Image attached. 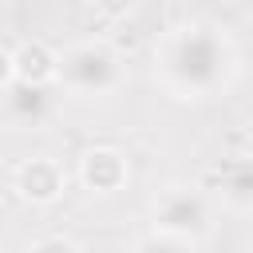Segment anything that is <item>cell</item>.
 Instances as JSON below:
<instances>
[{
    "mask_svg": "<svg viewBox=\"0 0 253 253\" xmlns=\"http://www.w3.org/2000/svg\"><path fill=\"white\" fill-rule=\"evenodd\" d=\"M225 43L210 32H186L170 51V71L182 87H213L225 71Z\"/></svg>",
    "mask_w": 253,
    "mask_h": 253,
    "instance_id": "obj_1",
    "label": "cell"
},
{
    "mask_svg": "<svg viewBox=\"0 0 253 253\" xmlns=\"http://www.w3.org/2000/svg\"><path fill=\"white\" fill-rule=\"evenodd\" d=\"M63 75L79 87V91H99L115 79V59L107 47H75L63 59Z\"/></svg>",
    "mask_w": 253,
    "mask_h": 253,
    "instance_id": "obj_2",
    "label": "cell"
},
{
    "mask_svg": "<svg viewBox=\"0 0 253 253\" xmlns=\"http://www.w3.org/2000/svg\"><path fill=\"white\" fill-rule=\"evenodd\" d=\"M158 221L170 229V233H198L206 225V206L198 194H186V190H174L162 198L158 206Z\"/></svg>",
    "mask_w": 253,
    "mask_h": 253,
    "instance_id": "obj_3",
    "label": "cell"
},
{
    "mask_svg": "<svg viewBox=\"0 0 253 253\" xmlns=\"http://www.w3.org/2000/svg\"><path fill=\"white\" fill-rule=\"evenodd\" d=\"M4 99H8L12 115H20V119H40V115L47 111V91H43L36 79H20V83H12Z\"/></svg>",
    "mask_w": 253,
    "mask_h": 253,
    "instance_id": "obj_4",
    "label": "cell"
},
{
    "mask_svg": "<svg viewBox=\"0 0 253 253\" xmlns=\"http://www.w3.org/2000/svg\"><path fill=\"white\" fill-rule=\"evenodd\" d=\"M138 253H186V249L178 241H170V237H150V241H142Z\"/></svg>",
    "mask_w": 253,
    "mask_h": 253,
    "instance_id": "obj_5",
    "label": "cell"
}]
</instances>
